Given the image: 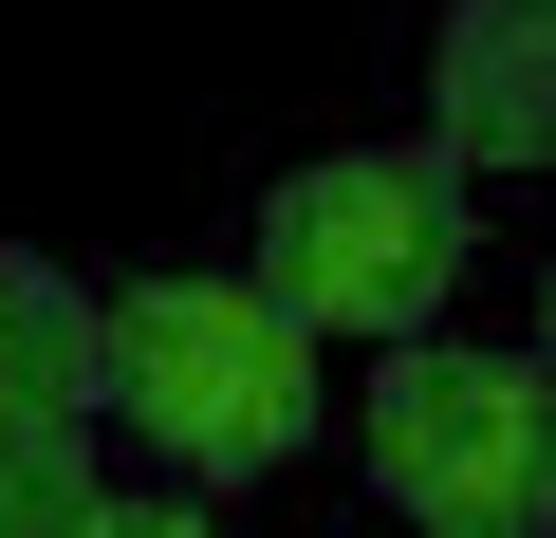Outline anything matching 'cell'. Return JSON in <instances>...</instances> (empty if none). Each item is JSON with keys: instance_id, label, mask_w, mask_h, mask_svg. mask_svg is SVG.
<instances>
[{"instance_id": "1", "label": "cell", "mask_w": 556, "mask_h": 538, "mask_svg": "<svg viewBox=\"0 0 556 538\" xmlns=\"http://www.w3.org/2000/svg\"><path fill=\"white\" fill-rule=\"evenodd\" d=\"M112 427H149V464L186 501H223L316 446V335L260 279H130L112 298Z\"/></svg>"}, {"instance_id": "2", "label": "cell", "mask_w": 556, "mask_h": 538, "mask_svg": "<svg viewBox=\"0 0 556 538\" xmlns=\"http://www.w3.org/2000/svg\"><path fill=\"white\" fill-rule=\"evenodd\" d=\"M482 186L445 167V149H334V167H278V204H260V298L298 316L316 353L334 335H371V353H408L445 298H464V223Z\"/></svg>"}, {"instance_id": "3", "label": "cell", "mask_w": 556, "mask_h": 538, "mask_svg": "<svg viewBox=\"0 0 556 538\" xmlns=\"http://www.w3.org/2000/svg\"><path fill=\"white\" fill-rule=\"evenodd\" d=\"M371 501L408 538H556V372L538 353H464V335H408L371 372Z\"/></svg>"}, {"instance_id": "4", "label": "cell", "mask_w": 556, "mask_h": 538, "mask_svg": "<svg viewBox=\"0 0 556 538\" xmlns=\"http://www.w3.org/2000/svg\"><path fill=\"white\" fill-rule=\"evenodd\" d=\"M427 149L464 186L556 167V0H445V38H427Z\"/></svg>"}, {"instance_id": "5", "label": "cell", "mask_w": 556, "mask_h": 538, "mask_svg": "<svg viewBox=\"0 0 556 538\" xmlns=\"http://www.w3.org/2000/svg\"><path fill=\"white\" fill-rule=\"evenodd\" d=\"M112 409V298L56 279L38 241H0V446L20 427H93Z\"/></svg>"}, {"instance_id": "6", "label": "cell", "mask_w": 556, "mask_h": 538, "mask_svg": "<svg viewBox=\"0 0 556 538\" xmlns=\"http://www.w3.org/2000/svg\"><path fill=\"white\" fill-rule=\"evenodd\" d=\"M93 427H20L0 446V538H93Z\"/></svg>"}, {"instance_id": "7", "label": "cell", "mask_w": 556, "mask_h": 538, "mask_svg": "<svg viewBox=\"0 0 556 538\" xmlns=\"http://www.w3.org/2000/svg\"><path fill=\"white\" fill-rule=\"evenodd\" d=\"M93 538H223V520H204L186 483H149V501H93Z\"/></svg>"}, {"instance_id": "8", "label": "cell", "mask_w": 556, "mask_h": 538, "mask_svg": "<svg viewBox=\"0 0 556 538\" xmlns=\"http://www.w3.org/2000/svg\"><path fill=\"white\" fill-rule=\"evenodd\" d=\"M538 372H556V279H538Z\"/></svg>"}]
</instances>
